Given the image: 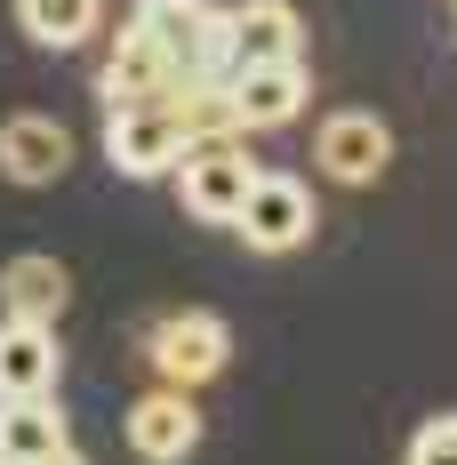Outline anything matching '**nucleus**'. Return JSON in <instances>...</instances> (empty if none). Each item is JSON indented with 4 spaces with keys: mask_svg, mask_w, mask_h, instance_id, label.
<instances>
[{
    "mask_svg": "<svg viewBox=\"0 0 457 465\" xmlns=\"http://www.w3.org/2000/svg\"><path fill=\"white\" fill-rule=\"evenodd\" d=\"M137 25L169 56V81L225 89L233 73H241L233 64V41H225V8H209V0H137Z\"/></svg>",
    "mask_w": 457,
    "mask_h": 465,
    "instance_id": "1",
    "label": "nucleus"
},
{
    "mask_svg": "<svg viewBox=\"0 0 457 465\" xmlns=\"http://www.w3.org/2000/svg\"><path fill=\"white\" fill-rule=\"evenodd\" d=\"M233 361V329L217 313H201V305H184V313H161V322L144 329V370L153 385H184V393H201V385H217Z\"/></svg>",
    "mask_w": 457,
    "mask_h": 465,
    "instance_id": "2",
    "label": "nucleus"
},
{
    "mask_svg": "<svg viewBox=\"0 0 457 465\" xmlns=\"http://www.w3.org/2000/svg\"><path fill=\"white\" fill-rule=\"evenodd\" d=\"M184 144V113L169 96H137V104H104V161L121 169V177H177Z\"/></svg>",
    "mask_w": 457,
    "mask_h": 465,
    "instance_id": "3",
    "label": "nucleus"
},
{
    "mask_svg": "<svg viewBox=\"0 0 457 465\" xmlns=\"http://www.w3.org/2000/svg\"><path fill=\"white\" fill-rule=\"evenodd\" d=\"M249 185H257V161H249V144L233 137V129L184 144V161H177V201H184V217H201V225H233V217H241V201H249Z\"/></svg>",
    "mask_w": 457,
    "mask_h": 465,
    "instance_id": "4",
    "label": "nucleus"
},
{
    "mask_svg": "<svg viewBox=\"0 0 457 465\" xmlns=\"http://www.w3.org/2000/svg\"><path fill=\"white\" fill-rule=\"evenodd\" d=\"M233 232H241L257 257H289V249H305V241H313V185L289 177V169H257V185H249V201H241Z\"/></svg>",
    "mask_w": 457,
    "mask_h": 465,
    "instance_id": "5",
    "label": "nucleus"
},
{
    "mask_svg": "<svg viewBox=\"0 0 457 465\" xmlns=\"http://www.w3.org/2000/svg\"><path fill=\"white\" fill-rule=\"evenodd\" d=\"M313 104V73L305 56H273V64H241L225 81V121L249 137V129H281Z\"/></svg>",
    "mask_w": 457,
    "mask_h": 465,
    "instance_id": "6",
    "label": "nucleus"
},
{
    "mask_svg": "<svg viewBox=\"0 0 457 465\" xmlns=\"http://www.w3.org/2000/svg\"><path fill=\"white\" fill-rule=\"evenodd\" d=\"M313 169L321 177H337L345 193H362V185H377L385 169H393V129L377 121V113H329L313 129Z\"/></svg>",
    "mask_w": 457,
    "mask_h": 465,
    "instance_id": "7",
    "label": "nucleus"
},
{
    "mask_svg": "<svg viewBox=\"0 0 457 465\" xmlns=\"http://www.w3.org/2000/svg\"><path fill=\"white\" fill-rule=\"evenodd\" d=\"M0 177L25 185V193L73 177V129L56 113H8L0 121Z\"/></svg>",
    "mask_w": 457,
    "mask_h": 465,
    "instance_id": "8",
    "label": "nucleus"
},
{
    "mask_svg": "<svg viewBox=\"0 0 457 465\" xmlns=\"http://www.w3.org/2000/svg\"><path fill=\"white\" fill-rule=\"evenodd\" d=\"M129 450L144 465H184L201 450V410H193L184 385H153V393L129 401Z\"/></svg>",
    "mask_w": 457,
    "mask_h": 465,
    "instance_id": "9",
    "label": "nucleus"
},
{
    "mask_svg": "<svg viewBox=\"0 0 457 465\" xmlns=\"http://www.w3.org/2000/svg\"><path fill=\"white\" fill-rule=\"evenodd\" d=\"M169 89V56L153 48V33H144L137 16L104 41V64H96V96L104 104H137V96H161Z\"/></svg>",
    "mask_w": 457,
    "mask_h": 465,
    "instance_id": "10",
    "label": "nucleus"
},
{
    "mask_svg": "<svg viewBox=\"0 0 457 465\" xmlns=\"http://www.w3.org/2000/svg\"><path fill=\"white\" fill-rule=\"evenodd\" d=\"M0 305H8V322H48V329H56V313L73 305V273H65V257H48V249L8 257V265H0Z\"/></svg>",
    "mask_w": 457,
    "mask_h": 465,
    "instance_id": "11",
    "label": "nucleus"
},
{
    "mask_svg": "<svg viewBox=\"0 0 457 465\" xmlns=\"http://www.w3.org/2000/svg\"><path fill=\"white\" fill-rule=\"evenodd\" d=\"M225 41H233V64H273V56L305 48V16L289 0H241V8H225Z\"/></svg>",
    "mask_w": 457,
    "mask_h": 465,
    "instance_id": "12",
    "label": "nucleus"
},
{
    "mask_svg": "<svg viewBox=\"0 0 457 465\" xmlns=\"http://www.w3.org/2000/svg\"><path fill=\"white\" fill-rule=\"evenodd\" d=\"M56 329L48 322H0V393H56Z\"/></svg>",
    "mask_w": 457,
    "mask_h": 465,
    "instance_id": "13",
    "label": "nucleus"
},
{
    "mask_svg": "<svg viewBox=\"0 0 457 465\" xmlns=\"http://www.w3.org/2000/svg\"><path fill=\"white\" fill-rule=\"evenodd\" d=\"M48 450H65V410L56 393H0V458L33 465Z\"/></svg>",
    "mask_w": 457,
    "mask_h": 465,
    "instance_id": "14",
    "label": "nucleus"
},
{
    "mask_svg": "<svg viewBox=\"0 0 457 465\" xmlns=\"http://www.w3.org/2000/svg\"><path fill=\"white\" fill-rule=\"evenodd\" d=\"M8 8H16V25L41 48H81L104 25V0H8Z\"/></svg>",
    "mask_w": 457,
    "mask_h": 465,
    "instance_id": "15",
    "label": "nucleus"
},
{
    "mask_svg": "<svg viewBox=\"0 0 457 465\" xmlns=\"http://www.w3.org/2000/svg\"><path fill=\"white\" fill-rule=\"evenodd\" d=\"M410 465H457V410H442V418H425V425H417Z\"/></svg>",
    "mask_w": 457,
    "mask_h": 465,
    "instance_id": "16",
    "label": "nucleus"
},
{
    "mask_svg": "<svg viewBox=\"0 0 457 465\" xmlns=\"http://www.w3.org/2000/svg\"><path fill=\"white\" fill-rule=\"evenodd\" d=\"M33 465H89V458H81V450L65 441V450H48V458H33Z\"/></svg>",
    "mask_w": 457,
    "mask_h": 465,
    "instance_id": "17",
    "label": "nucleus"
},
{
    "mask_svg": "<svg viewBox=\"0 0 457 465\" xmlns=\"http://www.w3.org/2000/svg\"><path fill=\"white\" fill-rule=\"evenodd\" d=\"M0 465H16V458H0Z\"/></svg>",
    "mask_w": 457,
    "mask_h": 465,
    "instance_id": "18",
    "label": "nucleus"
}]
</instances>
